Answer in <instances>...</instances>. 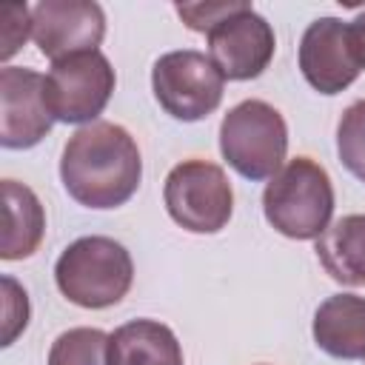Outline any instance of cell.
<instances>
[{"label":"cell","instance_id":"cell-17","mask_svg":"<svg viewBox=\"0 0 365 365\" xmlns=\"http://www.w3.org/2000/svg\"><path fill=\"white\" fill-rule=\"evenodd\" d=\"M336 154L342 165L365 182V100L351 103L336 125Z\"/></svg>","mask_w":365,"mask_h":365},{"label":"cell","instance_id":"cell-12","mask_svg":"<svg viewBox=\"0 0 365 365\" xmlns=\"http://www.w3.org/2000/svg\"><path fill=\"white\" fill-rule=\"evenodd\" d=\"M314 342L334 359H365V297L334 294L314 314Z\"/></svg>","mask_w":365,"mask_h":365},{"label":"cell","instance_id":"cell-2","mask_svg":"<svg viewBox=\"0 0 365 365\" xmlns=\"http://www.w3.org/2000/svg\"><path fill=\"white\" fill-rule=\"evenodd\" d=\"M265 220L291 240H319L331 225L334 185L311 157L288 160L262 191Z\"/></svg>","mask_w":365,"mask_h":365},{"label":"cell","instance_id":"cell-21","mask_svg":"<svg viewBox=\"0 0 365 365\" xmlns=\"http://www.w3.org/2000/svg\"><path fill=\"white\" fill-rule=\"evenodd\" d=\"M348 37H351V48L359 68H365V9L348 23Z\"/></svg>","mask_w":365,"mask_h":365},{"label":"cell","instance_id":"cell-10","mask_svg":"<svg viewBox=\"0 0 365 365\" xmlns=\"http://www.w3.org/2000/svg\"><path fill=\"white\" fill-rule=\"evenodd\" d=\"M103 34L106 14L91 0H43L31 9V37L51 60L97 51Z\"/></svg>","mask_w":365,"mask_h":365},{"label":"cell","instance_id":"cell-8","mask_svg":"<svg viewBox=\"0 0 365 365\" xmlns=\"http://www.w3.org/2000/svg\"><path fill=\"white\" fill-rule=\"evenodd\" d=\"M274 48L277 37L271 23L262 14H257L248 3L208 31V57L225 80L259 77L268 68Z\"/></svg>","mask_w":365,"mask_h":365},{"label":"cell","instance_id":"cell-6","mask_svg":"<svg viewBox=\"0 0 365 365\" xmlns=\"http://www.w3.org/2000/svg\"><path fill=\"white\" fill-rule=\"evenodd\" d=\"M151 88L160 108L182 123H197L222 103L225 77L214 60L194 48L163 54L151 68Z\"/></svg>","mask_w":365,"mask_h":365},{"label":"cell","instance_id":"cell-15","mask_svg":"<svg viewBox=\"0 0 365 365\" xmlns=\"http://www.w3.org/2000/svg\"><path fill=\"white\" fill-rule=\"evenodd\" d=\"M325 274L342 285H365V214L339 217L317 240Z\"/></svg>","mask_w":365,"mask_h":365},{"label":"cell","instance_id":"cell-18","mask_svg":"<svg viewBox=\"0 0 365 365\" xmlns=\"http://www.w3.org/2000/svg\"><path fill=\"white\" fill-rule=\"evenodd\" d=\"M3 345H11L29 325V297L11 277H3Z\"/></svg>","mask_w":365,"mask_h":365},{"label":"cell","instance_id":"cell-5","mask_svg":"<svg viewBox=\"0 0 365 365\" xmlns=\"http://www.w3.org/2000/svg\"><path fill=\"white\" fill-rule=\"evenodd\" d=\"M168 217L191 234H217L234 211V191L225 171L208 160L177 163L163 185Z\"/></svg>","mask_w":365,"mask_h":365},{"label":"cell","instance_id":"cell-1","mask_svg":"<svg viewBox=\"0 0 365 365\" xmlns=\"http://www.w3.org/2000/svg\"><path fill=\"white\" fill-rule=\"evenodd\" d=\"M143 177V160L134 137L117 125L97 120L77 128L60 160V180L71 200L86 208H117L128 202Z\"/></svg>","mask_w":365,"mask_h":365},{"label":"cell","instance_id":"cell-11","mask_svg":"<svg viewBox=\"0 0 365 365\" xmlns=\"http://www.w3.org/2000/svg\"><path fill=\"white\" fill-rule=\"evenodd\" d=\"M299 71L319 94L345 91L362 71L351 48L348 23L339 17L314 20L299 40Z\"/></svg>","mask_w":365,"mask_h":365},{"label":"cell","instance_id":"cell-19","mask_svg":"<svg viewBox=\"0 0 365 365\" xmlns=\"http://www.w3.org/2000/svg\"><path fill=\"white\" fill-rule=\"evenodd\" d=\"M245 3H180L177 6V14L185 20V26L188 29H194V31H211L220 20H225L228 14H234V11H240Z\"/></svg>","mask_w":365,"mask_h":365},{"label":"cell","instance_id":"cell-16","mask_svg":"<svg viewBox=\"0 0 365 365\" xmlns=\"http://www.w3.org/2000/svg\"><path fill=\"white\" fill-rule=\"evenodd\" d=\"M48 365H108V334L100 328H68L48 351Z\"/></svg>","mask_w":365,"mask_h":365},{"label":"cell","instance_id":"cell-13","mask_svg":"<svg viewBox=\"0 0 365 365\" xmlns=\"http://www.w3.org/2000/svg\"><path fill=\"white\" fill-rule=\"evenodd\" d=\"M108 365H182V348L168 325L131 319L108 334Z\"/></svg>","mask_w":365,"mask_h":365},{"label":"cell","instance_id":"cell-20","mask_svg":"<svg viewBox=\"0 0 365 365\" xmlns=\"http://www.w3.org/2000/svg\"><path fill=\"white\" fill-rule=\"evenodd\" d=\"M3 48H0V57L9 60L29 37L31 31V11L26 6H6L3 9Z\"/></svg>","mask_w":365,"mask_h":365},{"label":"cell","instance_id":"cell-4","mask_svg":"<svg viewBox=\"0 0 365 365\" xmlns=\"http://www.w3.org/2000/svg\"><path fill=\"white\" fill-rule=\"evenodd\" d=\"M220 151L245 180H271L288 151V125L265 100L237 103L220 123Z\"/></svg>","mask_w":365,"mask_h":365},{"label":"cell","instance_id":"cell-7","mask_svg":"<svg viewBox=\"0 0 365 365\" xmlns=\"http://www.w3.org/2000/svg\"><path fill=\"white\" fill-rule=\"evenodd\" d=\"M114 68L103 51H80L51 60L46 74V106L60 123H94L111 100Z\"/></svg>","mask_w":365,"mask_h":365},{"label":"cell","instance_id":"cell-9","mask_svg":"<svg viewBox=\"0 0 365 365\" xmlns=\"http://www.w3.org/2000/svg\"><path fill=\"white\" fill-rule=\"evenodd\" d=\"M51 111L46 106V77L34 68H0V145L31 148L51 131Z\"/></svg>","mask_w":365,"mask_h":365},{"label":"cell","instance_id":"cell-3","mask_svg":"<svg viewBox=\"0 0 365 365\" xmlns=\"http://www.w3.org/2000/svg\"><path fill=\"white\" fill-rule=\"evenodd\" d=\"M134 279L131 254L111 237H80L54 262V282L60 294L80 308L117 305Z\"/></svg>","mask_w":365,"mask_h":365},{"label":"cell","instance_id":"cell-14","mask_svg":"<svg viewBox=\"0 0 365 365\" xmlns=\"http://www.w3.org/2000/svg\"><path fill=\"white\" fill-rule=\"evenodd\" d=\"M46 231V211L37 200V194L17 182L3 180V242L0 257L3 259H23L31 257L43 240Z\"/></svg>","mask_w":365,"mask_h":365}]
</instances>
